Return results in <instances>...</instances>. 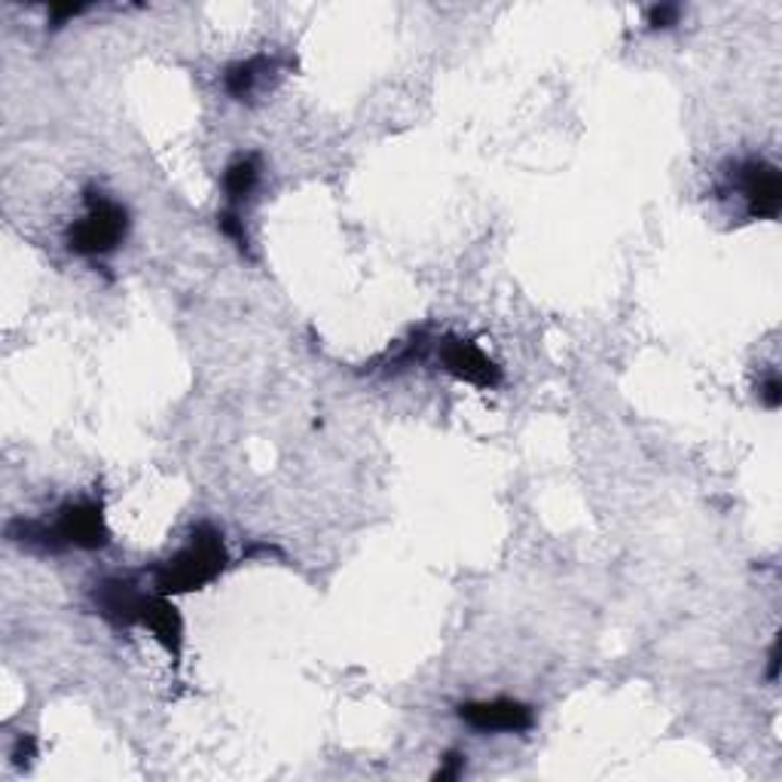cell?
Returning <instances> with one entry per match:
<instances>
[{
	"label": "cell",
	"mask_w": 782,
	"mask_h": 782,
	"mask_svg": "<svg viewBox=\"0 0 782 782\" xmlns=\"http://www.w3.org/2000/svg\"><path fill=\"white\" fill-rule=\"evenodd\" d=\"M224 566H227L224 535L212 526H195L190 541L156 569V590H160V596L190 593V590H199L214 581L224 571Z\"/></svg>",
	"instance_id": "cell-1"
},
{
	"label": "cell",
	"mask_w": 782,
	"mask_h": 782,
	"mask_svg": "<svg viewBox=\"0 0 782 782\" xmlns=\"http://www.w3.org/2000/svg\"><path fill=\"white\" fill-rule=\"evenodd\" d=\"M22 535L16 541L28 547H43V551H62V547H83L96 551L108 544V526L98 502H74L59 510V520L52 526L43 522H18Z\"/></svg>",
	"instance_id": "cell-2"
},
{
	"label": "cell",
	"mask_w": 782,
	"mask_h": 782,
	"mask_svg": "<svg viewBox=\"0 0 782 782\" xmlns=\"http://www.w3.org/2000/svg\"><path fill=\"white\" fill-rule=\"evenodd\" d=\"M129 229L126 209L104 193H86V214L67 229V248L80 257H104L123 244Z\"/></svg>",
	"instance_id": "cell-3"
},
{
	"label": "cell",
	"mask_w": 782,
	"mask_h": 782,
	"mask_svg": "<svg viewBox=\"0 0 782 782\" xmlns=\"http://www.w3.org/2000/svg\"><path fill=\"white\" fill-rule=\"evenodd\" d=\"M438 355L446 374H453L462 382H471L477 389H495L502 382V370L495 367V361L489 358L483 349H477L474 342L458 340V337H443L438 342Z\"/></svg>",
	"instance_id": "cell-4"
},
{
	"label": "cell",
	"mask_w": 782,
	"mask_h": 782,
	"mask_svg": "<svg viewBox=\"0 0 782 782\" xmlns=\"http://www.w3.org/2000/svg\"><path fill=\"white\" fill-rule=\"evenodd\" d=\"M458 718L465 724H471L474 731L492 733H522L535 724L532 706L520 701H477L458 706Z\"/></svg>",
	"instance_id": "cell-5"
},
{
	"label": "cell",
	"mask_w": 782,
	"mask_h": 782,
	"mask_svg": "<svg viewBox=\"0 0 782 782\" xmlns=\"http://www.w3.org/2000/svg\"><path fill=\"white\" fill-rule=\"evenodd\" d=\"M736 187L746 199V209L752 217H765L773 220L780 214L782 202V184L777 165L761 163V160H752L736 168Z\"/></svg>",
	"instance_id": "cell-6"
},
{
	"label": "cell",
	"mask_w": 782,
	"mask_h": 782,
	"mask_svg": "<svg viewBox=\"0 0 782 782\" xmlns=\"http://www.w3.org/2000/svg\"><path fill=\"white\" fill-rule=\"evenodd\" d=\"M96 600L98 615L104 620H111L114 627H135L144 618V608L150 603V596H144L135 581L129 578H108L96 586L92 593Z\"/></svg>",
	"instance_id": "cell-7"
},
{
	"label": "cell",
	"mask_w": 782,
	"mask_h": 782,
	"mask_svg": "<svg viewBox=\"0 0 782 782\" xmlns=\"http://www.w3.org/2000/svg\"><path fill=\"white\" fill-rule=\"evenodd\" d=\"M141 627H147L150 633L156 635L165 648H168V654L180 657L184 623H180V615L175 611V605L168 603L165 596H160V600H150V603H147L144 618H141Z\"/></svg>",
	"instance_id": "cell-8"
},
{
	"label": "cell",
	"mask_w": 782,
	"mask_h": 782,
	"mask_svg": "<svg viewBox=\"0 0 782 782\" xmlns=\"http://www.w3.org/2000/svg\"><path fill=\"white\" fill-rule=\"evenodd\" d=\"M269 71H276V62L266 59V55H257V59H248V62H239V65L229 67L227 77H224V86H227V92L232 98H248L266 80Z\"/></svg>",
	"instance_id": "cell-9"
},
{
	"label": "cell",
	"mask_w": 782,
	"mask_h": 782,
	"mask_svg": "<svg viewBox=\"0 0 782 782\" xmlns=\"http://www.w3.org/2000/svg\"><path fill=\"white\" fill-rule=\"evenodd\" d=\"M257 180H261V156H257V153L239 156V160L227 168V175H224V190H227L229 195V205L236 209L244 195L254 193Z\"/></svg>",
	"instance_id": "cell-10"
},
{
	"label": "cell",
	"mask_w": 782,
	"mask_h": 782,
	"mask_svg": "<svg viewBox=\"0 0 782 782\" xmlns=\"http://www.w3.org/2000/svg\"><path fill=\"white\" fill-rule=\"evenodd\" d=\"M220 229H224V236H229V239L239 244V248H248V232H244V220L239 217V212H236V209H229V212L220 214Z\"/></svg>",
	"instance_id": "cell-11"
},
{
	"label": "cell",
	"mask_w": 782,
	"mask_h": 782,
	"mask_svg": "<svg viewBox=\"0 0 782 782\" xmlns=\"http://www.w3.org/2000/svg\"><path fill=\"white\" fill-rule=\"evenodd\" d=\"M676 22H679V7H672V3L654 7L652 16H648V25H652V28H672Z\"/></svg>",
	"instance_id": "cell-12"
},
{
	"label": "cell",
	"mask_w": 782,
	"mask_h": 782,
	"mask_svg": "<svg viewBox=\"0 0 782 782\" xmlns=\"http://www.w3.org/2000/svg\"><path fill=\"white\" fill-rule=\"evenodd\" d=\"M462 767H465V758L458 752H450L443 758V767L438 770V780H456L458 773H462Z\"/></svg>",
	"instance_id": "cell-13"
},
{
	"label": "cell",
	"mask_w": 782,
	"mask_h": 782,
	"mask_svg": "<svg viewBox=\"0 0 782 782\" xmlns=\"http://www.w3.org/2000/svg\"><path fill=\"white\" fill-rule=\"evenodd\" d=\"M761 398H765V404L770 409H777L782 404V386L777 376H770L765 386H761Z\"/></svg>",
	"instance_id": "cell-14"
},
{
	"label": "cell",
	"mask_w": 782,
	"mask_h": 782,
	"mask_svg": "<svg viewBox=\"0 0 782 782\" xmlns=\"http://www.w3.org/2000/svg\"><path fill=\"white\" fill-rule=\"evenodd\" d=\"M80 13H86V7H55L52 10V25H65L67 18L80 16Z\"/></svg>",
	"instance_id": "cell-15"
},
{
	"label": "cell",
	"mask_w": 782,
	"mask_h": 782,
	"mask_svg": "<svg viewBox=\"0 0 782 782\" xmlns=\"http://www.w3.org/2000/svg\"><path fill=\"white\" fill-rule=\"evenodd\" d=\"M34 755V740L28 736V740H18V749H16V761L22 765V761H28Z\"/></svg>",
	"instance_id": "cell-16"
}]
</instances>
